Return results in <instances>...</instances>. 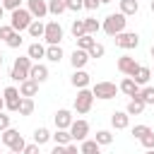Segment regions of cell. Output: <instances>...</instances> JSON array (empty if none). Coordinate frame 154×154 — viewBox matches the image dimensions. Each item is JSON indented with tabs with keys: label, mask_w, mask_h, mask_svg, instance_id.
Masks as SVG:
<instances>
[{
	"label": "cell",
	"mask_w": 154,
	"mask_h": 154,
	"mask_svg": "<svg viewBox=\"0 0 154 154\" xmlns=\"http://www.w3.org/2000/svg\"><path fill=\"white\" fill-rule=\"evenodd\" d=\"M125 14L123 12H118V14H108L106 19H103V24H101V29L108 34V36H118V34H123L125 31Z\"/></svg>",
	"instance_id": "1"
},
{
	"label": "cell",
	"mask_w": 154,
	"mask_h": 154,
	"mask_svg": "<svg viewBox=\"0 0 154 154\" xmlns=\"http://www.w3.org/2000/svg\"><path fill=\"white\" fill-rule=\"evenodd\" d=\"M31 58L29 55H19L14 63H12V72H10V77L14 79V82H24V79H29V72H31Z\"/></svg>",
	"instance_id": "2"
},
{
	"label": "cell",
	"mask_w": 154,
	"mask_h": 154,
	"mask_svg": "<svg viewBox=\"0 0 154 154\" xmlns=\"http://www.w3.org/2000/svg\"><path fill=\"white\" fill-rule=\"evenodd\" d=\"M31 22H34L31 12H29V10H22V7H19V10H14V12H12V19H10L12 29H14V31H19V34H22L24 29H29V26H31Z\"/></svg>",
	"instance_id": "3"
},
{
	"label": "cell",
	"mask_w": 154,
	"mask_h": 154,
	"mask_svg": "<svg viewBox=\"0 0 154 154\" xmlns=\"http://www.w3.org/2000/svg\"><path fill=\"white\" fill-rule=\"evenodd\" d=\"M91 103H94V94H91V89H79L77 91V96H75V111L77 113H89L91 111Z\"/></svg>",
	"instance_id": "4"
},
{
	"label": "cell",
	"mask_w": 154,
	"mask_h": 154,
	"mask_svg": "<svg viewBox=\"0 0 154 154\" xmlns=\"http://www.w3.org/2000/svg\"><path fill=\"white\" fill-rule=\"evenodd\" d=\"M91 94H94V99L108 101V99H113V96L118 94V87H116L113 82H96V84L91 87Z\"/></svg>",
	"instance_id": "5"
},
{
	"label": "cell",
	"mask_w": 154,
	"mask_h": 154,
	"mask_svg": "<svg viewBox=\"0 0 154 154\" xmlns=\"http://www.w3.org/2000/svg\"><path fill=\"white\" fill-rule=\"evenodd\" d=\"M43 38L48 41V46H60V41H63V26L58 24V19H53V22L46 24V34H43Z\"/></svg>",
	"instance_id": "6"
},
{
	"label": "cell",
	"mask_w": 154,
	"mask_h": 154,
	"mask_svg": "<svg viewBox=\"0 0 154 154\" xmlns=\"http://www.w3.org/2000/svg\"><path fill=\"white\" fill-rule=\"evenodd\" d=\"M2 99H5V108H7V111H12V113L19 111V103H22V94H19V89L7 87V89L2 91Z\"/></svg>",
	"instance_id": "7"
},
{
	"label": "cell",
	"mask_w": 154,
	"mask_h": 154,
	"mask_svg": "<svg viewBox=\"0 0 154 154\" xmlns=\"http://www.w3.org/2000/svg\"><path fill=\"white\" fill-rule=\"evenodd\" d=\"M116 46H120V48H125V51L137 48V46H140V36H137L135 31H123V34L116 36Z\"/></svg>",
	"instance_id": "8"
},
{
	"label": "cell",
	"mask_w": 154,
	"mask_h": 154,
	"mask_svg": "<svg viewBox=\"0 0 154 154\" xmlns=\"http://www.w3.org/2000/svg\"><path fill=\"white\" fill-rule=\"evenodd\" d=\"M70 135H72V140L84 142L87 135H89V123H87V120H72V125H70Z\"/></svg>",
	"instance_id": "9"
},
{
	"label": "cell",
	"mask_w": 154,
	"mask_h": 154,
	"mask_svg": "<svg viewBox=\"0 0 154 154\" xmlns=\"http://www.w3.org/2000/svg\"><path fill=\"white\" fill-rule=\"evenodd\" d=\"M26 10L31 12V17H36V19H43L46 14H48V2L46 0H26Z\"/></svg>",
	"instance_id": "10"
},
{
	"label": "cell",
	"mask_w": 154,
	"mask_h": 154,
	"mask_svg": "<svg viewBox=\"0 0 154 154\" xmlns=\"http://www.w3.org/2000/svg\"><path fill=\"white\" fill-rule=\"evenodd\" d=\"M137 67H140V63H135V58H130V55H123V58H118V70H120L123 75L132 77Z\"/></svg>",
	"instance_id": "11"
},
{
	"label": "cell",
	"mask_w": 154,
	"mask_h": 154,
	"mask_svg": "<svg viewBox=\"0 0 154 154\" xmlns=\"http://www.w3.org/2000/svg\"><path fill=\"white\" fill-rule=\"evenodd\" d=\"M70 63L75 70H82L87 63H89V51H82V48H75L72 55H70Z\"/></svg>",
	"instance_id": "12"
},
{
	"label": "cell",
	"mask_w": 154,
	"mask_h": 154,
	"mask_svg": "<svg viewBox=\"0 0 154 154\" xmlns=\"http://www.w3.org/2000/svg\"><path fill=\"white\" fill-rule=\"evenodd\" d=\"M70 125H72V113L67 108H60L55 113V128L58 130H70Z\"/></svg>",
	"instance_id": "13"
},
{
	"label": "cell",
	"mask_w": 154,
	"mask_h": 154,
	"mask_svg": "<svg viewBox=\"0 0 154 154\" xmlns=\"http://www.w3.org/2000/svg\"><path fill=\"white\" fill-rule=\"evenodd\" d=\"M111 125H113L116 130H125V128L130 125V113H128V111H116V113L111 116Z\"/></svg>",
	"instance_id": "14"
},
{
	"label": "cell",
	"mask_w": 154,
	"mask_h": 154,
	"mask_svg": "<svg viewBox=\"0 0 154 154\" xmlns=\"http://www.w3.org/2000/svg\"><path fill=\"white\" fill-rule=\"evenodd\" d=\"M118 89H120L123 94H128V96H137V94H140V84H137L132 77H125V79L118 84Z\"/></svg>",
	"instance_id": "15"
},
{
	"label": "cell",
	"mask_w": 154,
	"mask_h": 154,
	"mask_svg": "<svg viewBox=\"0 0 154 154\" xmlns=\"http://www.w3.org/2000/svg\"><path fill=\"white\" fill-rule=\"evenodd\" d=\"M36 91H38V82L36 79H24V82H19V94L22 96H36Z\"/></svg>",
	"instance_id": "16"
},
{
	"label": "cell",
	"mask_w": 154,
	"mask_h": 154,
	"mask_svg": "<svg viewBox=\"0 0 154 154\" xmlns=\"http://www.w3.org/2000/svg\"><path fill=\"white\" fill-rule=\"evenodd\" d=\"M29 77H31V79H36V82L41 84V82H46V79H48V67H46V65H41V63H36V65H31Z\"/></svg>",
	"instance_id": "17"
},
{
	"label": "cell",
	"mask_w": 154,
	"mask_h": 154,
	"mask_svg": "<svg viewBox=\"0 0 154 154\" xmlns=\"http://www.w3.org/2000/svg\"><path fill=\"white\" fill-rule=\"evenodd\" d=\"M144 106H147V103H144V101H142V96L137 94V96H132V99H130V103H128V108H125V111H128L130 116H140V113L144 111Z\"/></svg>",
	"instance_id": "18"
},
{
	"label": "cell",
	"mask_w": 154,
	"mask_h": 154,
	"mask_svg": "<svg viewBox=\"0 0 154 154\" xmlns=\"http://www.w3.org/2000/svg\"><path fill=\"white\" fill-rule=\"evenodd\" d=\"M26 31H29V36H31V38H43V34H46V24H43L41 19H34V22H31V26H29Z\"/></svg>",
	"instance_id": "19"
},
{
	"label": "cell",
	"mask_w": 154,
	"mask_h": 154,
	"mask_svg": "<svg viewBox=\"0 0 154 154\" xmlns=\"http://www.w3.org/2000/svg\"><path fill=\"white\" fill-rule=\"evenodd\" d=\"M72 87H77V89H84L87 84H89V75L84 72V70H75V75H72Z\"/></svg>",
	"instance_id": "20"
},
{
	"label": "cell",
	"mask_w": 154,
	"mask_h": 154,
	"mask_svg": "<svg viewBox=\"0 0 154 154\" xmlns=\"http://www.w3.org/2000/svg\"><path fill=\"white\" fill-rule=\"evenodd\" d=\"M149 77H152V70H149V67H144V65H140V67L135 70V75H132V79H135L137 84H147V82H149Z\"/></svg>",
	"instance_id": "21"
},
{
	"label": "cell",
	"mask_w": 154,
	"mask_h": 154,
	"mask_svg": "<svg viewBox=\"0 0 154 154\" xmlns=\"http://www.w3.org/2000/svg\"><path fill=\"white\" fill-rule=\"evenodd\" d=\"M137 10H140V2H137V0H120V12H123L125 17L137 14Z\"/></svg>",
	"instance_id": "22"
},
{
	"label": "cell",
	"mask_w": 154,
	"mask_h": 154,
	"mask_svg": "<svg viewBox=\"0 0 154 154\" xmlns=\"http://www.w3.org/2000/svg\"><path fill=\"white\" fill-rule=\"evenodd\" d=\"M79 152L82 154H101V144L96 140H84L82 147H79Z\"/></svg>",
	"instance_id": "23"
},
{
	"label": "cell",
	"mask_w": 154,
	"mask_h": 154,
	"mask_svg": "<svg viewBox=\"0 0 154 154\" xmlns=\"http://www.w3.org/2000/svg\"><path fill=\"white\" fill-rule=\"evenodd\" d=\"M0 135H2V137H0V140H2V144H7V147H12V144H14V142H17L19 137H22V135H19L17 130H12V128H7V130H2Z\"/></svg>",
	"instance_id": "24"
},
{
	"label": "cell",
	"mask_w": 154,
	"mask_h": 154,
	"mask_svg": "<svg viewBox=\"0 0 154 154\" xmlns=\"http://www.w3.org/2000/svg\"><path fill=\"white\" fill-rule=\"evenodd\" d=\"M26 55L31 58V60H38V58H46V48L36 41V43H31L29 46V51H26Z\"/></svg>",
	"instance_id": "25"
},
{
	"label": "cell",
	"mask_w": 154,
	"mask_h": 154,
	"mask_svg": "<svg viewBox=\"0 0 154 154\" xmlns=\"http://www.w3.org/2000/svg\"><path fill=\"white\" fill-rule=\"evenodd\" d=\"M51 137H53V135L48 132V128H36V130H34V142H36L38 147H41V144H46Z\"/></svg>",
	"instance_id": "26"
},
{
	"label": "cell",
	"mask_w": 154,
	"mask_h": 154,
	"mask_svg": "<svg viewBox=\"0 0 154 154\" xmlns=\"http://www.w3.org/2000/svg\"><path fill=\"white\" fill-rule=\"evenodd\" d=\"M65 10H67L65 0H51V2H48V14H55V17H60Z\"/></svg>",
	"instance_id": "27"
},
{
	"label": "cell",
	"mask_w": 154,
	"mask_h": 154,
	"mask_svg": "<svg viewBox=\"0 0 154 154\" xmlns=\"http://www.w3.org/2000/svg\"><path fill=\"white\" fill-rule=\"evenodd\" d=\"M19 116H31L34 113V101H31V96H22V103H19V111H17Z\"/></svg>",
	"instance_id": "28"
},
{
	"label": "cell",
	"mask_w": 154,
	"mask_h": 154,
	"mask_svg": "<svg viewBox=\"0 0 154 154\" xmlns=\"http://www.w3.org/2000/svg\"><path fill=\"white\" fill-rule=\"evenodd\" d=\"M51 154H82V152H79V149L70 142V144H55Z\"/></svg>",
	"instance_id": "29"
},
{
	"label": "cell",
	"mask_w": 154,
	"mask_h": 154,
	"mask_svg": "<svg viewBox=\"0 0 154 154\" xmlns=\"http://www.w3.org/2000/svg\"><path fill=\"white\" fill-rule=\"evenodd\" d=\"M46 58H48L51 63H60V58H63V48H60V46H48V48H46Z\"/></svg>",
	"instance_id": "30"
},
{
	"label": "cell",
	"mask_w": 154,
	"mask_h": 154,
	"mask_svg": "<svg viewBox=\"0 0 154 154\" xmlns=\"http://www.w3.org/2000/svg\"><path fill=\"white\" fill-rule=\"evenodd\" d=\"M94 43H96V38H94L91 34H84V36H79V38H77V48H82V51H89Z\"/></svg>",
	"instance_id": "31"
},
{
	"label": "cell",
	"mask_w": 154,
	"mask_h": 154,
	"mask_svg": "<svg viewBox=\"0 0 154 154\" xmlns=\"http://www.w3.org/2000/svg\"><path fill=\"white\" fill-rule=\"evenodd\" d=\"M53 140H55V144H70L72 142V135H70V130H55Z\"/></svg>",
	"instance_id": "32"
},
{
	"label": "cell",
	"mask_w": 154,
	"mask_h": 154,
	"mask_svg": "<svg viewBox=\"0 0 154 154\" xmlns=\"http://www.w3.org/2000/svg\"><path fill=\"white\" fill-rule=\"evenodd\" d=\"M84 34H87L84 19H75V22H72V36H75V38H79V36H84Z\"/></svg>",
	"instance_id": "33"
},
{
	"label": "cell",
	"mask_w": 154,
	"mask_h": 154,
	"mask_svg": "<svg viewBox=\"0 0 154 154\" xmlns=\"http://www.w3.org/2000/svg\"><path fill=\"white\" fill-rule=\"evenodd\" d=\"M140 96H142V101H144L147 106H154V87H144V89H140Z\"/></svg>",
	"instance_id": "34"
},
{
	"label": "cell",
	"mask_w": 154,
	"mask_h": 154,
	"mask_svg": "<svg viewBox=\"0 0 154 154\" xmlns=\"http://www.w3.org/2000/svg\"><path fill=\"white\" fill-rule=\"evenodd\" d=\"M84 26H87V34H91V36H94V34L101 29V24H99L94 17H87V19H84Z\"/></svg>",
	"instance_id": "35"
},
{
	"label": "cell",
	"mask_w": 154,
	"mask_h": 154,
	"mask_svg": "<svg viewBox=\"0 0 154 154\" xmlns=\"http://www.w3.org/2000/svg\"><path fill=\"white\" fill-rule=\"evenodd\" d=\"M94 140H96V142H99V144H111V142H113V135H111V132H108V130H99V132H96V137H94Z\"/></svg>",
	"instance_id": "36"
},
{
	"label": "cell",
	"mask_w": 154,
	"mask_h": 154,
	"mask_svg": "<svg viewBox=\"0 0 154 154\" xmlns=\"http://www.w3.org/2000/svg\"><path fill=\"white\" fill-rule=\"evenodd\" d=\"M5 43H7L10 48H19V46H22V34H19V31H14V34H12Z\"/></svg>",
	"instance_id": "37"
},
{
	"label": "cell",
	"mask_w": 154,
	"mask_h": 154,
	"mask_svg": "<svg viewBox=\"0 0 154 154\" xmlns=\"http://www.w3.org/2000/svg\"><path fill=\"white\" fill-rule=\"evenodd\" d=\"M103 53H106V48H103L101 43H94V46L89 48V58H101Z\"/></svg>",
	"instance_id": "38"
},
{
	"label": "cell",
	"mask_w": 154,
	"mask_h": 154,
	"mask_svg": "<svg viewBox=\"0 0 154 154\" xmlns=\"http://www.w3.org/2000/svg\"><path fill=\"white\" fill-rule=\"evenodd\" d=\"M140 142H142V147H144V149H154V132L149 130V132H147Z\"/></svg>",
	"instance_id": "39"
},
{
	"label": "cell",
	"mask_w": 154,
	"mask_h": 154,
	"mask_svg": "<svg viewBox=\"0 0 154 154\" xmlns=\"http://www.w3.org/2000/svg\"><path fill=\"white\" fill-rule=\"evenodd\" d=\"M147 132H149V125H135V128H132V135H135L137 140H142Z\"/></svg>",
	"instance_id": "40"
},
{
	"label": "cell",
	"mask_w": 154,
	"mask_h": 154,
	"mask_svg": "<svg viewBox=\"0 0 154 154\" xmlns=\"http://www.w3.org/2000/svg\"><path fill=\"white\" fill-rule=\"evenodd\" d=\"M65 5H67V10L77 12V10H82V7H84V0H65Z\"/></svg>",
	"instance_id": "41"
},
{
	"label": "cell",
	"mask_w": 154,
	"mask_h": 154,
	"mask_svg": "<svg viewBox=\"0 0 154 154\" xmlns=\"http://www.w3.org/2000/svg\"><path fill=\"white\" fill-rule=\"evenodd\" d=\"M19 5H22V0H2V7H5V10H10V12L19 10Z\"/></svg>",
	"instance_id": "42"
},
{
	"label": "cell",
	"mask_w": 154,
	"mask_h": 154,
	"mask_svg": "<svg viewBox=\"0 0 154 154\" xmlns=\"http://www.w3.org/2000/svg\"><path fill=\"white\" fill-rule=\"evenodd\" d=\"M12 34H14L12 24H7V26H0V38H2V41H7V38L12 36Z\"/></svg>",
	"instance_id": "43"
},
{
	"label": "cell",
	"mask_w": 154,
	"mask_h": 154,
	"mask_svg": "<svg viewBox=\"0 0 154 154\" xmlns=\"http://www.w3.org/2000/svg\"><path fill=\"white\" fill-rule=\"evenodd\" d=\"M24 147H26V142H24V140L19 137V140H17V142H14V144H12L10 149H12V152H17V154H22V152H24Z\"/></svg>",
	"instance_id": "44"
},
{
	"label": "cell",
	"mask_w": 154,
	"mask_h": 154,
	"mask_svg": "<svg viewBox=\"0 0 154 154\" xmlns=\"http://www.w3.org/2000/svg\"><path fill=\"white\" fill-rule=\"evenodd\" d=\"M7 128H10V116H5V113L0 111V132L7 130Z\"/></svg>",
	"instance_id": "45"
},
{
	"label": "cell",
	"mask_w": 154,
	"mask_h": 154,
	"mask_svg": "<svg viewBox=\"0 0 154 154\" xmlns=\"http://www.w3.org/2000/svg\"><path fill=\"white\" fill-rule=\"evenodd\" d=\"M99 5H101V0H84L87 10H99Z\"/></svg>",
	"instance_id": "46"
},
{
	"label": "cell",
	"mask_w": 154,
	"mask_h": 154,
	"mask_svg": "<svg viewBox=\"0 0 154 154\" xmlns=\"http://www.w3.org/2000/svg\"><path fill=\"white\" fill-rule=\"evenodd\" d=\"M22 154H38V144H36V142H34V144H26Z\"/></svg>",
	"instance_id": "47"
},
{
	"label": "cell",
	"mask_w": 154,
	"mask_h": 154,
	"mask_svg": "<svg viewBox=\"0 0 154 154\" xmlns=\"http://www.w3.org/2000/svg\"><path fill=\"white\" fill-rule=\"evenodd\" d=\"M2 14H5V7H2V2H0V19H2Z\"/></svg>",
	"instance_id": "48"
},
{
	"label": "cell",
	"mask_w": 154,
	"mask_h": 154,
	"mask_svg": "<svg viewBox=\"0 0 154 154\" xmlns=\"http://www.w3.org/2000/svg\"><path fill=\"white\" fill-rule=\"evenodd\" d=\"M2 108H5V99L0 96V111H2Z\"/></svg>",
	"instance_id": "49"
},
{
	"label": "cell",
	"mask_w": 154,
	"mask_h": 154,
	"mask_svg": "<svg viewBox=\"0 0 154 154\" xmlns=\"http://www.w3.org/2000/svg\"><path fill=\"white\" fill-rule=\"evenodd\" d=\"M149 53H152V58H154V46H152V48H149Z\"/></svg>",
	"instance_id": "50"
},
{
	"label": "cell",
	"mask_w": 154,
	"mask_h": 154,
	"mask_svg": "<svg viewBox=\"0 0 154 154\" xmlns=\"http://www.w3.org/2000/svg\"><path fill=\"white\" fill-rule=\"evenodd\" d=\"M149 7H152V12H154V0H152V2H149Z\"/></svg>",
	"instance_id": "51"
},
{
	"label": "cell",
	"mask_w": 154,
	"mask_h": 154,
	"mask_svg": "<svg viewBox=\"0 0 154 154\" xmlns=\"http://www.w3.org/2000/svg\"><path fill=\"white\" fill-rule=\"evenodd\" d=\"M147 154H154V149H147Z\"/></svg>",
	"instance_id": "52"
},
{
	"label": "cell",
	"mask_w": 154,
	"mask_h": 154,
	"mask_svg": "<svg viewBox=\"0 0 154 154\" xmlns=\"http://www.w3.org/2000/svg\"><path fill=\"white\" fill-rule=\"evenodd\" d=\"M0 65H2V53H0Z\"/></svg>",
	"instance_id": "53"
},
{
	"label": "cell",
	"mask_w": 154,
	"mask_h": 154,
	"mask_svg": "<svg viewBox=\"0 0 154 154\" xmlns=\"http://www.w3.org/2000/svg\"><path fill=\"white\" fill-rule=\"evenodd\" d=\"M10 154H17V152H12V149H10Z\"/></svg>",
	"instance_id": "54"
},
{
	"label": "cell",
	"mask_w": 154,
	"mask_h": 154,
	"mask_svg": "<svg viewBox=\"0 0 154 154\" xmlns=\"http://www.w3.org/2000/svg\"><path fill=\"white\" fill-rule=\"evenodd\" d=\"M101 2H111V0H101Z\"/></svg>",
	"instance_id": "55"
},
{
	"label": "cell",
	"mask_w": 154,
	"mask_h": 154,
	"mask_svg": "<svg viewBox=\"0 0 154 154\" xmlns=\"http://www.w3.org/2000/svg\"><path fill=\"white\" fill-rule=\"evenodd\" d=\"M152 77H154V70H152Z\"/></svg>",
	"instance_id": "56"
},
{
	"label": "cell",
	"mask_w": 154,
	"mask_h": 154,
	"mask_svg": "<svg viewBox=\"0 0 154 154\" xmlns=\"http://www.w3.org/2000/svg\"><path fill=\"white\" fill-rule=\"evenodd\" d=\"M0 154H2V152H0Z\"/></svg>",
	"instance_id": "57"
}]
</instances>
